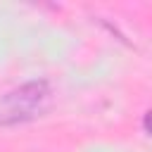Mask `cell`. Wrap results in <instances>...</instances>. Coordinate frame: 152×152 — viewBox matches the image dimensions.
Masks as SVG:
<instances>
[{"instance_id": "obj_2", "label": "cell", "mask_w": 152, "mask_h": 152, "mask_svg": "<svg viewBox=\"0 0 152 152\" xmlns=\"http://www.w3.org/2000/svg\"><path fill=\"white\" fill-rule=\"evenodd\" d=\"M145 128H147V131L152 133V109H150V112L145 114Z\"/></svg>"}, {"instance_id": "obj_1", "label": "cell", "mask_w": 152, "mask_h": 152, "mask_svg": "<svg viewBox=\"0 0 152 152\" xmlns=\"http://www.w3.org/2000/svg\"><path fill=\"white\" fill-rule=\"evenodd\" d=\"M48 102H50V90L43 81L21 86L0 100V124L33 119L36 114H40L48 107Z\"/></svg>"}]
</instances>
